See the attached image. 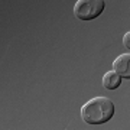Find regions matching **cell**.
Segmentation results:
<instances>
[{
	"instance_id": "cell-1",
	"label": "cell",
	"mask_w": 130,
	"mask_h": 130,
	"mask_svg": "<svg viewBox=\"0 0 130 130\" xmlns=\"http://www.w3.org/2000/svg\"><path fill=\"white\" fill-rule=\"evenodd\" d=\"M114 116V104L107 97H95L81 108V117L88 124H103Z\"/></svg>"
},
{
	"instance_id": "cell-2",
	"label": "cell",
	"mask_w": 130,
	"mask_h": 130,
	"mask_svg": "<svg viewBox=\"0 0 130 130\" xmlns=\"http://www.w3.org/2000/svg\"><path fill=\"white\" fill-rule=\"evenodd\" d=\"M106 9L104 0H78L74 6V14L79 20H93Z\"/></svg>"
},
{
	"instance_id": "cell-3",
	"label": "cell",
	"mask_w": 130,
	"mask_h": 130,
	"mask_svg": "<svg viewBox=\"0 0 130 130\" xmlns=\"http://www.w3.org/2000/svg\"><path fill=\"white\" fill-rule=\"evenodd\" d=\"M113 70L121 77L130 79V54H121L113 62Z\"/></svg>"
},
{
	"instance_id": "cell-4",
	"label": "cell",
	"mask_w": 130,
	"mask_h": 130,
	"mask_svg": "<svg viewBox=\"0 0 130 130\" xmlns=\"http://www.w3.org/2000/svg\"><path fill=\"white\" fill-rule=\"evenodd\" d=\"M121 84V75L117 74L116 71H108L103 77V87L106 90H116Z\"/></svg>"
},
{
	"instance_id": "cell-5",
	"label": "cell",
	"mask_w": 130,
	"mask_h": 130,
	"mask_svg": "<svg viewBox=\"0 0 130 130\" xmlns=\"http://www.w3.org/2000/svg\"><path fill=\"white\" fill-rule=\"evenodd\" d=\"M123 45H124V48H127L130 51V30L126 32L124 36H123Z\"/></svg>"
}]
</instances>
